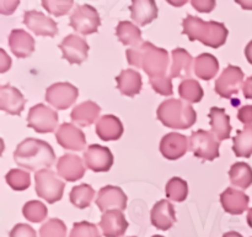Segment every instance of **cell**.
Returning a JSON list of instances; mask_svg holds the SVG:
<instances>
[{"label":"cell","instance_id":"1","mask_svg":"<svg viewBox=\"0 0 252 237\" xmlns=\"http://www.w3.org/2000/svg\"><path fill=\"white\" fill-rule=\"evenodd\" d=\"M127 62L143 69L150 79L165 78L169 68V53L166 49L154 46L152 42H143L137 48L126 51Z\"/></svg>","mask_w":252,"mask_h":237},{"label":"cell","instance_id":"2","mask_svg":"<svg viewBox=\"0 0 252 237\" xmlns=\"http://www.w3.org/2000/svg\"><path fill=\"white\" fill-rule=\"evenodd\" d=\"M14 159L21 168L30 172H38L48 169L54 164L56 153L46 141L29 137L17 145L14 152Z\"/></svg>","mask_w":252,"mask_h":237},{"label":"cell","instance_id":"3","mask_svg":"<svg viewBox=\"0 0 252 237\" xmlns=\"http://www.w3.org/2000/svg\"><path fill=\"white\" fill-rule=\"evenodd\" d=\"M184 35H187L191 42L199 41L212 48H219L225 44L229 31L221 22L203 21L193 15H187L182 21Z\"/></svg>","mask_w":252,"mask_h":237},{"label":"cell","instance_id":"4","mask_svg":"<svg viewBox=\"0 0 252 237\" xmlns=\"http://www.w3.org/2000/svg\"><path fill=\"white\" fill-rule=\"evenodd\" d=\"M160 122L174 130H187L196 123L197 114L192 105L182 99H167L157 110Z\"/></svg>","mask_w":252,"mask_h":237},{"label":"cell","instance_id":"5","mask_svg":"<svg viewBox=\"0 0 252 237\" xmlns=\"http://www.w3.org/2000/svg\"><path fill=\"white\" fill-rule=\"evenodd\" d=\"M36 193L39 198L49 204L59 201L63 197L65 183L58 178V175L51 169H42L34 174Z\"/></svg>","mask_w":252,"mask_h":237},{"label":"cell","instance_id":"6","mask_svg":"<svg viewBox=\"0 0 252 237\" xmlns=\"http://www.w3.org/2000/svg\"><path fill=\"white\" fill-rule=\"evenodd\" d=\"M219 141L209 131L197 130L189 137V150L197 158L214 160L219 157Z\"/></svg>","mask_w":252,"mask_h":237},{"label":"cell","instance_id":"7","mask_svg":"<svg viewBox=\"0 0 252 237\" xmlns=\"http://www.w3.org/2000/svg\"><path fill=\"white\" fill-rule=\"evenodd\" d=\"M70 26L81 35H91L97 32L101 25L97 10L89 4L78 5L70 15Z\"/></svg>","mask_w":252,"mask_h":237},{"label":"cell","instance_id":"8","mask_svg":"<svg viewBox=\"0 0 252 237\" xmlns=\"http://www.w3.org/2000/svg\"><path fill=\"white\" fill-rule=\"evenodd\" d=\"M27 125L38 133L53 132L58 126V114L44 104H37L30 109Z\"/></svg>","mask_w":252,"mask_h":237},{"label":"cell","instance_id":"9","mask_svg":"<svg viewBox=\"0 0 252 237\" xmlns=\"http://www.w3.org/2000/svg\"><path fill=\"white\" fill-rule=\"evenodd\" d=\"M241 85H244V72L240 67L229 64L216 80L214 90L221 98L229 99L234 94H238Z\"/></svg>","mask_w":252,"mask_h":237},{"label":"cell","instance_id":"10","mask_svg":"<svg viewBox=\"0 0 252 237\" xmlns=\"http://www.w3.org/2000/svg\"><path fill=\"white\" fill-rule=\"evenodd\" d=\"M79 96V90L73 84L56 83L48 86L46 90V100L57 110H65L73 105Z\"/></svg>","mask_w":252,"mask_h":237},{"label":"cell","instance_id":"11","mask_svg":"<svg viewBox=\"0 0 252 237\" xmlns=\"http://www.w3.org/2000/svg\"><path fill=\"white\" fill-rule=\"evenodd\" d=\"M59 48L63 52V58L66 59L69 63L81 64L88 58L90 47L85 39L71 34L64 37V40L59 44Z\"/></svg>","mask_w":252,"mask_h":237},{"label":"cell","instance_id":"12","mask_svg":"<svg viewBox=\"0 0 252 237\" xmlns=\"http://www.w3.org/2000/svg\"><path fill=\"white\" fill-rule=\"evenodd\" d=\"M24 24L37 36L54 37L58 34L57 22L43 12L37 10H27L24 14Z\"/></svg>","mask_w":252,"mask_h":237},{"label":"cell","instance_id":"13","mask_svg":"<svg viewBox=\"0 0 252 237\" xmlns=\"http://www.w3.org/2000/svg\"><path fill=\"white\" fill-rule=\"evenodd\" d=\"M84 160L86 167L94 172H108L113 164V155L110 148L91 145L84 152Z\"/></svg>","mask_w":252,"mask_h":237},{"label":"cell","instance_id":"14","mask_svg":"<svg viewBox=\"0 0 252 237\" xmlns=\"http://www.w3.org/2000/svg\"><path fill=\"white\" fill-rule=\"evenodd\" d=\"M96 205L103 212L115 209L123 211L127 207V195L120 187L106 185L98 192Z\"/></svg>","mask_w":252,"mask_h":237},{"label":"cell","instance_id":"15","mask_svg":"<svg viewBox=\"0 0 252 237\" xmlns=\"http://www.w3.org/2000/svg\"><path fill=\"white\" fill-rule=\"evenodd\" d=\"M57 142L65 150L83 151L86 147V137L83 131L73 123L64 122L56 132Z\"/></svg>","mask_w":252,"mask_h":237},{"label":"cell","instance_id":"16","mask_svg":"<svg viewBox=\"0 0 252 237\" xmlns=\"http://www.w3.org/2000/svg\"><path fill=\"white\" fill-rule=\"evenodd\" d=\"M189 150V141L186 136L177 132H170L161 138L160 152L165 158L170 160H176L186 155Z\"/></svg>","mask_w":252,"mask_h":237},{"label":"cell","instance_id":"17","mask_svg":"<svg viewBox=\"0 0 252 237\" xmlns=\"http://www.w3.org/2000/svg\"><path fill=\"white\" fill-rule=\"evenodd\" d=\"M100 227L105 237H122L128 229V221L121 210H108L101 216Z\"/></svg>","mask_w":252,"mask_h":237},{"label":"cell","instance_id":"18","mask_svg":"<svg viewBox=\"0 0 252 237\" xmlns=\"http://www.w3.org/2000/svg\"><path fill=\"white\" fill-rule=\"evenodd\" d=\"M57 172L59 177L68 182L81 179L85 174V167L81 158L76 155H63L57 162Z\"/></svg>","mask_w":252,"mask_h":237},{"label":"cell","instance_id":"19","mask_svg":"<svg viewBox=\"0 0 252 237\" xmlns=\"http://www.w3.org/2000/svg\"><path fill=\"white\" fill-rule=\"evenodd\" d=\"M26 100L19 89L10 84L0 86V109L10 115H20Z\"/></svg>","mask_w":252,"mask_h":237},{"label":"cell","instance_id":"20","mask_svg":"<svg viewBox=\"0 0 252 237\" xmlns=\"http://www.w3.org/2000/svg\"><path fill=\"white\" fill-rule=\"evenodd\" d=\"M150 219H152V224L157 229L167 231L176 222V212H175L174 205L169 200H160L153 206Z\"/></svg>","mask_w":252,"mask_h":237},{"label":"cell","instance_id":"21","mask_svg":"<svg viewBox=\"0 0 252 237\" xmlns=\"http://www.w3.org/2000/svg\"><path fill=\"white\" fill-rule=\"evenodd\" d=\"M220 202L228 214L241 215L248 209L250 198L241 190L226 188L220 194Z\"/></svg>","mask_w":252,"mask_h":237},{"label":"cell","instance_id":"22","mask_svg":"<svg viewBox=\"0 0 252 237\" xmlns=\"http://www.w3.org/2000/svg\"><path fill=\"white\" fill-rule=\"evenodd\" d=\"M9 46L17 58H27L34 51V40L25 30L15 29L10 32Z\"/></svg>","mask_w":252,"mask_h":237},{"label":"cell","instance_id":"23","mask_svg":"<svg viewBox=\"0 0 252 237\" xmlns=\"http://www.w3.org/2000/svg\"><path fill=\"white\" fill-rule=\"evenodd\" d=\"M130 17L139 26H145L158 17V6L154 0H133L129 6Z\"/></svg>","mask_w":252,"mask_h":237},{"label":"cell","instance_id":"24","mask_svg":"<svg viewBox=\"0 0 252 237\" xmlns=\"http://www.w3.org/2000/svg\"><path fill=\"white\" fill-rule=\"evenodd\" d=\"M172 66L170 69V78L191 79L192 66H194L191 54L184 48H175L172 51Z\"/></svg>","mask_w":252,"mask_h":237},{"label":"cell","instance_id":"25","mask_svg":"<svg viewBox=\"0 0 252 237\" xmlns=\"http://www.w3.org/2000/svg\"><path fill=\"white\" fill-rule=\"evenodd\" d=\"M209 122H211L212 133L217 137V140L220 141L228 140L231 133L230 118L226 115L225 110L223 108H217L213 106L209 111Z\"/></svg>","mask_w":252,"mask_h":237},{"label":"cell","instance_id":"26","mask_svg":"<svg viewBox=\"0 0 252 237\" xmlns=\"http://www.w3.org/2000/svg\"><path fill=\"white\" fill-rule=\"evenodd\" d=\"M96 135L102 141H116L123 135V125L115 115H103L96 122Z\"/></svg>","mask_w":252,"mask_h":237},{"label":"cell","instance_id":"27","mask_svg":"<svg viewBox=\"0 0 252 237\" xmlns=\"http://www.w3.org/2000/svg\"><path fill=\"white\" fill-rule=\"evenodd\" d=\"M101 113V108L95 101H84L73 109L70 114V118L73 122L78 123L79 126H90L97 120Z\"/></svg>","mask_w":252,"mask_h":237},{"label":"cell","instance_id":"28","mask_svg":"<svg viewBox=\"0 0 252 237\" xmlns=\"http://www.w3.org/2000/svg\"><path fill=\"white\" fill-rule=\"evenodd\" d=\"M117 89L127 96H134L142 90V76L134 69H123L120 76L116 77Z\"/></svg>","mask_w":252,"mask_h":237},{"label":"cell","instance_id":"29","mask_svg":"<svg viewBox=\"0 0 252 237\" xmlns=\"http://www.w3.org/2000/svg\"><path fill=\"white\" fill-rule=\"evenodd\" d=\"M194 74L197 78L203 80H211L219 71V62L213 54L202 53L194 59Z\"/></svg>","mask_w":252,"mask_h":237},{"label":"cell","instance_id":"30","mask_svg":"<svg viewBox=\"0 0 252 237\" xmlns=\"http://www.w3.org/2000/svg\"><path fill=\"white\" fill-rule=\"evenodd\" d=\"M116 36L126 46L137 48L143 43L142 31L137 25L130 21H120L116 26Z\"/></svg>","mask_w":252,"mask_h":237},{"label":"cell","instance_id":"31","mask_svg":"<svg viewBox=\"0 0 252 237\" xmlns=\"http://www.w3.org/2000/svg\"><path fill=\"white\" fill-rule=\"evenodd\" d=\"M233 151L236 155V157H251L252 125H248L243 130L236 131V136L233 138Z\"/></svg>","mask_w":252,"mask_h":237},{"label":"cell","instance_id":"32","mask_svg":"<svg viewBox=\"0 0 252 237\" xmlns=\"http://www.w3.org/2000/svg\"><path fill=\"white\" fill-rule=\"evenodd\" d=\"M229 178L234 187L248 189L252 184V168L245 162L234 163L229 170Z\"/></svg>","mask_w":252,"mask_h":237},{"label":"cell","instance_id":"33","mask_svg":"<svg viewBox=\"0 0 252 237\" xmlns=\"http://www.w3.org/2000/svg\"><path fill=\"white\" fill-rule=\"evenodd\" d=\"M179 94L182 100L189 104L199 103L203 98V89L194 79H185L179 85Z\"/></svg>","mask_w":252,"mask_h":237},{"label":"cell","instance_id":"34","mask_svg":"<svg viewBox=\"0 0 252 237\" xmlns=\"http://www.w3.org/2000/svg\"><path fill=\"white\" fill-rule=\"evenodd\" d=\"M94 197H95V190L89 184L76 185L71 189L70 195H69L71 204L79 209H85L90 206Z\"/></svg>","mask_w":252,"mask_h":237},{"label":"cell","instance_id":"35","mask_svg":"<svg viewBox=\"0 0 252 237\" xmlns=\"http://www.w3.org/2000/svg\"><path fill=\"white\" fill-rule=\"evenodd\" d=\"M165 193H166L167 199L172 200V201L181 202L186 200L187 195H189V184L182 178L174 177L166 183Z\"/></svg>","mask_w":252,"mask_h":237},{"label":"cell","instance_id":"36","mask_svg":"<svg viewBox=\"0 0 252 237\" xmlns=\"http://www.w3.org/2000/svg\"><path fill=\"white\" fill-rule=\"evenodd\" d=\"M22 214H24L25 219L29 220L30 222H36L37 224V222H41L46 219L48 210L43 202L38 201V200H31L24 205Z\"/></svg>","mask_w":252,"mask_h":237},{"label":"cell","instance_id":"37","mask_svg":"<svg viewBox=\"0 0 252 237\" xmlns=\"http://www.w3.org/2000/svg\"><path fill=\"white\" fill-rule=\"evenodd\" d=\"M6 183L14 190H26L31 185L30 173L22 169H10L6 173Z\"/></svg>","mask_w":252,"mask_h":237},{"label":"cell","instance_id":"38","mask_svg":"<svg viewBox=\"0 0 252 237\" xmlns=\"http://www.w3.org/2000/svg\"><path fill=\"white\" fill-rule=\"evenodd\" d=\"M39 237H66L65 224L59 219H49L39 229Z\"/></svg>","mask_w":252,"mask_h":237},{"label":"cell","instance_id":"39","mask_svg":"<svg viewBox=\"0 0 252 237\" xmlns=\"http://www.w3.org/2000/svg\"><path fill=\"white\" fill-rule=\"evenodd\" d=\"M69 237H101L97 226L88 221L75 222Z\"/></svg>","mask_w":252,"mask_h":237},{"label":"cell","instance_id":"40","mask_svg":"<svg viewBox=\"0 0 252 237\" xmlns=\"http://www.w3.org/2000/svg\"><path fill=\"white\" fill-rule=\"evenodd\" d=\"M44 9L48 12L53 14L54 16H63L69 12L71 6L74 5L73 0H64V1H54V0H44L42 1Z\"/></svg>","mask_w":252,"mask_h":237},{"label":"cell","instance_id":"41","mask_svg":"<svg viewBox=\"0 0 252 237\" xmlns=\"http://www.w3.org/2000/svg\"><path fill=\"white\" fill-rule=\"evenodd\" d=\"M150 85L153 86L155 93L160 94V95L171 96L172 94H174V89H172V80L170 77L150 79Z\"/></svg>","mask_w":252,"mask_h":237},{"label":"cell","instance_id":"42","mask_svg":"<svg viewBox=\"0 0 252 237\" xmlns=\"http://www.w3.org/2000/svg\"><path fill=\"white\" fill-rule=\"evenodd\" d=\"M10 237H37L36 231L27 224H17L10 231Z\"/></svg>","mask_w":252,"mask_h":237},{"label":"cell","instance_id":"43","mask_svg":"<svg viewBox=\"0 0 252 237\" xmlns=\"http://www.w3.org/2000/svg\"><path fill=\"white\" fill-rule=\"evenodd\" d=\"M191 4L199 12H211L216 7L214 0H192Z\"/></svg>","mask_w":252,"mask_h":237},{"label":"cell","instance_id":"44","mask_svg":"<svg viewBox=\"0 0 252 237\" xmlns=\"http://www.w3.org/2000/svg\"><path fill=\"white\" fill-rule=\"evenodd\" d=\"M238 118L246 126L252 125V105H246L239 110Z\"/></svg>","mask_w":252,"mask_h":237},{"label":"cell","instance_id":"45","mask_svg":"<svg viewBox=\"0 0 252 237\" xmlns=\"http://www.w3.org/2000/svg\"><path fill=\"white\" fill-rule=\"evenodd\" d=\"M19 4L20 1H0V11L4 15L12 14Z\"/></svg>","mask_w":252,"mask_h":237},{"label":"cell","instance_id":"46","mask_svg":"<svg viewBox=\"0 0 252 237\" xmlns=\"http://www.w3.org/2000/svg\"><path fill=\"white\" fill-rule=\"evenodd\" d=\"M0 53H1V69H0V72H1V73H5V72L11 67V59L7 57V54L5 53L4 49H0Z\"/></svg>","mask_w":252,"mask_h":237},{"label":"cell","instance_id":"47","mask_svg":"<svg viewBox=\"0 0 252 237\" xmlns=\"http://www.w3.org/2000/svg\"><path fill=\"white\" fill-rule=\"evenodd\" d=\"M243 91H244V96H245L246 99H252V76L250 78L246 79V81L244 83Z\"/></svg>","mask_w":252,"mask_h":237},{"label":"cell","instance_id":"48","mask_svg":"<svg viewBox=\"0 0 252 237\" xmlns=\"http://www.w3.org/2000/svg\"><path fill=\"white\" fill-rule=\"evenodd\" d=\"M245 56L246 59L249 61V63L252 64V40L248 43V46L245 47Z\"/></svg>","mask_w":252,"mask_h":237},{"label":"cell","instance_id":"49","mask_svg":"<svg viewBox=\"0 0 252 237\" xmlns=\"http://www.w3.org/2000/svg\"><path fill=\"white\" fill-rule=\"evenodd\" d=\"M239 5H241V7L245 10H252V0H246V1H240V0H236Z\"/></svg>","mask_w":252,"mask_h":237},{"label":"cell","instance_id":"50","mask_svg":"<svg viewBox=\"0 0 252 237\" xmlns=\"http://www.w3.org/2000/svg\"><path fill=\"white\" fill-rule=\"evenodd\" d=\"M223 237H243V235H240L239 232L235 231H229L226 232V234H224Z\"/></svg>","mask_w":252,"mask_h":237},{"label":"cell","instance_id":"51","mask_svg":"<svg viewBox=\"0 0 252 237\" xmlns=\"http://www.w3.org/2000/svg\"><path fill=\"white\" fill-rule=\"evenodd\" d=\"M246 220H248L249 226H250L251 229H252V207H251L250 210H249V212H248V217H246Z\"/></svg>","mask_w":252,"mask_h":237},{"label":"cell","instance_id":"52","mask_svg":"<svg viewBox=\"0 0 252 237\" xmlns=\"http://www.w3.org/2000/svg\"><path fill=\"white\" fill-rule=\"evenodd\" d=\"M153 237H164V236H159V235H154V236Z\"/></svg>","mask_w":252,"mask_h":237},{"label":"cell","instance_id":"53","mask_svg":"<svg viewBox=\"0 0 252 237\" xmlns=\"http://www.w3.org/2000/svg\"><path fill=\"white\" fill-rule=\"evenodd\" d=\"M130 237H135V236H130Z\"/></svg>","mask_w":252,"mask_h":237}]
</instances>
